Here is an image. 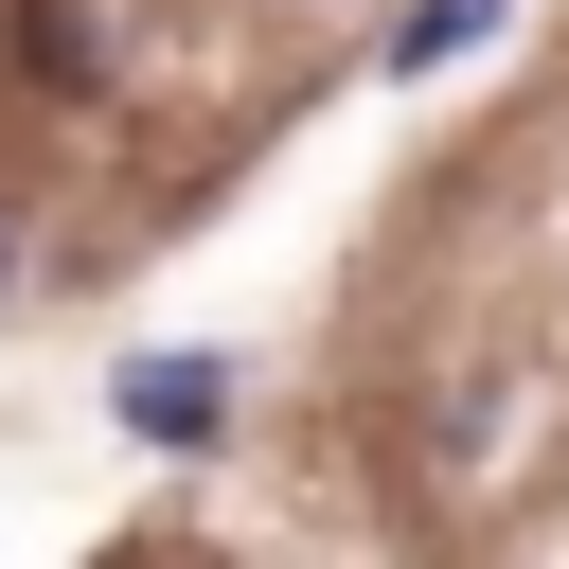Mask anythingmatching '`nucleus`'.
<instances>
[{"label":"nucleus","instance_id":"1","mask_svg":"<svg viewBox=\"0 0 569 569\" xmlns=\"http://www.w3.org/2000/svg\"><path fill=\"white\" fill-rule=\"evenodd\" d=\"M124 427H142V445H213V427H231V373H213V356H124Z\"/></svg>","mask_w":569,"mask_h":569},{"label":"nucleus","instance_id":"3","mask_svg":"<svg viewBox=\"0 0 569 569\" xmlns=\"http://www.w3.org/2000/svg\"><path fill=\"white\" fill-rule=\"evenodd\" d=\"M18 53H36V71H53V89H89V71H107V36H89V18H71V0H36V18H18Z\"/></svg>","mask_w":569,"mask_h":569},{"label":"nucleus","instance_id":"2","mask_svg":"<svg viewBox=\"0 0 569 569\" xmlns=\"http://www.w3.org/2000/svg\"><path fill=\"white\" fill-rule=\"evenodd\" d=\"M498 36V0H409L391 18V71H445V53H480Z\"/></svg>","mask_w":569,"mask_h":569}]
</instances>
